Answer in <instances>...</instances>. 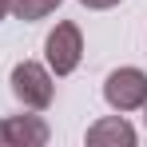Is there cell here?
I'll return each mask as SVG.
<instances>
[{
    "mask_svg": "<svg viewBox=\"0 0 147 147\" xmlns=\"http://www.w3.org/2000/svg\"><path fill=\"white\" fill-rule=\"evenodd\" d=\"M12 96L24 103L28 111H44L52 107V99H56V80H52L48 64H36V60H20L16 68H12Z\"/></svg>",
    "mask_w": 147,
    "mask_h": 147,
    "instance_id": "obj_1",
    "label": "cell"
},
{
    "mask_svg": "<svg viewBox=\"0 0 147 147\" xmlns=\"http://www.w3.org/2000/svg\"><path fill=\"white\" fill-rule=\"evenodd\" d=\"M84 60V32L72 20H60L44 40V64L52 76H72Z\"/></svg>",
    "mask_w": 147,
    "mask_h": 147,
    "instance_id": "obj_2",
    "label": "cell"
},
{
    "mask_svg": "<svg viewBox=\"0 0 147 147\" xmlns=\"http://www.w3.org/2000/svg\"><path fill=\"white\" fill-rule=\"evenodd\" d=\"M103 99L111 111H139L147 103V72L143 68H115V72L103 80Z\"/></svg>",
    "mask_w": 147,
    "mask_h": 147,
    "instance_id": "obj_3",
    "label": "cell"
},
{
    "mask_svg": "<svg viewBox=\"0 0 147 147\" xmlns=\"http://www.w3.org/2000/svg\"><path fill=\"white\" fill-rule=\"evenodd\" d=\"M48 135L52 131L40 115H8L4 119V147H44Z\"/></svg>",
    "mask_w": 147,
    "mask_h": 147,
    "instance_id": "obj_4",
    "label": "cell"
},
{
    "mask_svg": "<svg viewBox=\"0 0 147 147\" xmlns=\"http://www.w3.org/2000/svg\"><path fill=\"white\" fill-rule=\"evenodd\" d=\"M88 147H135V127L119 111L103 115V119H96L88 127Z\"/></svg>",
    "mask_w": 147,
    "mask_h": 147,
    "instance_id": "obj_5",
    "label": "cell"
},
{
    "mask_svg": "<svg viewBox=\"0 0 147 147\" xmlns=\"http://www.w3.org/2000/svg\"><path fill=\"white\" fill-rule=\"evenodd\" d=\"M60 4H64V0H8V12H12L16 20H24V24H36V20L52 16Z\"/></svg>",
    "mask_w": 147,
    "mask_h": 147,
    "instance_id": "obj_6",
    "label": "cell"
},
{
    "mask_svg": "<svg viewBox=\"0 0 147 147\" xmlns=\"http://www.w3.org/2000/svg\"><path fill=\"white\" fill-rule=\"evenodd\" d=\"M84 8H92V12H107V8H115V4H123V0H80Z\"/></svg>",
    "mask_w": 147,
    "mask_h": 147,
    "instance_id": "obj_7",
    "label": "cell"
},
{
    "mask_svg": "<svg viewBox=\"0 0 147 147\" xmlns=\"http://www.w3.org/2000/svg\"><path fill=\"white\" fill-rule=\"evenodd\" d=\"M4 16H8V0H0V20H4Z\"/></svg>",
    "mask_w": 147,
    "mask_h": 147,
    "instance_id": "obj_8",
    "label": "cell"
},
{
    "mask_svg": "<svg viewBox=\"0 0 147 147\" xmlns=\"http://www.w3.org/2000/svg\"><path fill=\"white\" fill-rule=\"evenodd\" d=\"M0 147H4V119H0Z\"/></svg>",
    "mask_w": 147,
    "mask_h": 147,
    "instance_id": "obj_9",
    "label": "cell"
},
{
    "mask_svg": "<svg viewBox=\"0 0 147 147\" xmlns=\"http://www.w3.org/2000/svg\"><path fill=\"white\" fill-rule=\"evenodd\" d=\"M139 111H143V123H147V103H143V107H139Z\"/></svg>",
    "mask_w": 147,
    "mask_h": 147,
    "instance_id": "obj_10",
    "label": "cell"
}]
</instances>
